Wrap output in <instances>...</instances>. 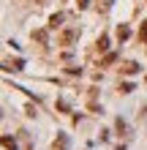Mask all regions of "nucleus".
<instances>
[{
    "label": "nucleus",
    "instance_id": "f257e3e1",
    "mask_svg": "<svg viewBox=\"0 0 147 150\" xmlns=\"http://www.w3.org/2000/svg\"><path fill=\"white\" fill-rule=\"evenodd\" d=\"M128 36H131V30H128V25H120V28H117V38H120V41H125Z\"/></svg>",
    "mask_w": 147,
    "mask_h": 150
},
{
    "label": "nucleus",
    "instance_id": "f03ea898",
    "mask_svg": "<svg viewBox=\"0 0 147 150\" xmlns=\"http://www.w3.org/2000/svg\"><path fill=\"white\" fill-rule=\"evenodd\" d=\"M96 47H98V52H106V47H109V38H106V36H101V38L96 41Z\"/></svg>",
    "mask_w": 147,
    "mask_h": 150
},
{
    "label": "nucleus",
    "instance_id": "7ed1b4c3",
    "mask_svg": "<svg viewBox=\"0 0 147 150\" xmlns=\"http://www.w3.org/2000/svg\"><path fill=\"white\" fill-rule=\"evenodd\" d=\"M60 22H63V14H55L49 19V28H60Z\"/></svg>",
    "mask_w": 147,
    "mask_h": 150
},
{
    "label": "nucleus",
    "instance_id": "20e7f679",
    "mask_svg": "<svg viewBox=\"0 0 147 150\" xmlns=\"http://www.w3.org/2000/svg\"><path fill=\"white\" fill-rule=\"evenodd\" d=\"M109 8H112V0H98V11H103V14H106Z\"/></svg>",
    "mask_w": 147,
    "mask_h": 150
},
{
    "label": "nucleus",
    "instance_id": "39448f33",
    "mask_svg": "<svg viewBox=\"0 0 147 150\" xmlns=\"http://www.w3.org/2000/svg\"><path fill=\"white\" fill-rule=\"evenodd\" d=\"M136 68H139V66H136V63H125V66H123V71H125V74H134V71H136Z\"/></svg>",
    "mask_w": 147,
    "mask_h": 150
},
{
    "label": "nucleus",
    "instance_id": "423d86ee",
    "mask_svg": "<svg viewBox=\"0 0 147 150\" xmlns=\"http://www.w3.org/2000/svg\"><path fill=\"white\" fill-rule=\"evenodd\" d=\"M3 145H6V147H8V150H16V145H14V142H11V137H3Z\"/></svg>",
    "mask_w": 147,
    "mask_h": 150
},
{
    "label": "nucleus",
    "instance_id": "0eeeda50",
    "mask_svg": "<svg viewBox=\"0 0 147 150\" xmlns=\"http://www.w3.org/2000/svg\"><path fill=\"white\" fill-rule=\"evenodd\" d=\"M139 38H142V41H144V44H147V22H144V25H142V30H139Z\"/></svg>",
    "mask_w": 147,
    "mask_h": 150
}]
</instances>
